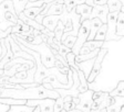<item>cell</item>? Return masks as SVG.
I'll use <instances>...</instances> for the list:
<instances>
[{"label": "cell", "instance_id": "25", "mask_svg": "<svg viewBox=\"0 0 124 112\" xmlns=\"http://www.w3.org/2000/svg\"><path fill=\"white\" fill-rule=\"evenodd\" d=\"M85 5H88V6H91V7H93L94 6V2H93V0H85Z\"/></svg>", "mask_w": 124, "mask_h": 112}, {"label": "cell", "instance_id": "12", "mask_svg": "<svg viewBox=\"0 0 124 112\" xmlns=\"http://www.w3.org/2000/svg\"><path fill=\"white\" fill-rule=\"evenodd\" d=\"M93 63H94V58L93 59H89V61H84V62H81V63H75L78 65V67L81 69V70L84 73L85 77L88 78L89 74L91 71V68L93 66Z\"/></svg>", "mask_w": 124, "mask_h": 112}, {"label": "cell", "instance_id": "5", "mask_svg": "<svg viewBox=\"0 0 124 112\" xmlns=\"http://www.w3.org/2000/svg\"><path fill=\"white\" fill-rule=\"evenodd\" d=\"M26 105L29 107H39L40 112H53L54 99H29L26 101Z\"/></svg>", "mask_w": 124, "mask_h": 112}, {"label": "cell", "instance_id": "6", "mask_svg": "<svg viewBox=\"0 0 124 112\" xmlns=\"http://www.w3.org/2000/svg\"><path fill=\"white\" fill-rule=\"evenodd\" d=\"M108 13V9L106 5H94L92 7L89 19L98 18L102 21V23H106V15Z\"/></svg>", "mask_w": 124, "mask_h": 112}, {"label": "cell", "instance_id": "2", "mask_svg": "<svg viewBox=\"0 0 124 112\" xmlns=\"http://www.w3.org/2000/svg\"><path fill=\"white\" fill-rule=\"evenodd\" d=\"M108 53V49H102L101 47L99 50V53L98 55L95 56V58H94V63H93V66L91 68V71L90 74H89L88 78H86V81L89 84L93 82L94 80L96 79V77L101 74V70H102V63H103V59Z\"/></svg>", "mask_w": 124, "mask_h": 112}, {"label": "cell", "instance_id": "8", "mask_svg": "<svg viewBox=\"0 0 124 112\" xmlns=\"http://www.w3.org/2000/svg\"><path fill=\"white\" fill-rule=\"evenodd\" d=\"M124 107V97H114V101L105 109V112H120Z\"/></svg>", "mask_w": 124, "mask_h": 112}, {"label": "cell", "instance_id": "17", "mask_svg": "<svg viewBox=\"0 0 124 112\" xmlns=\"http://www.w3.org/2000/svg\"><path fill=\"white\" fill-rule=\"evenodd\" d=\"M105 35H106V23H103V24L99 28V30L96 31L95 36H94V40L105 42Z\"/></svg>", "mask_w": 124, "mask_h": 112}, {"label": "cell", "instance_id": "26", "mask_svg": "<svg viewBox=\"0 0 124 112\" xmlns=\"http://www.w3.org/2000/svg\"><path fill=\"white\" fill-rule=\"evenodd\" d=\"M32 112H40V108L39 107H34V109H33V111Z\"/></svg>", "mask_w": 124, "mask_h": 112}, {"label": "cell", "instance_id": "1", "mask_svg": "<svg viewBox=\"0 0 124 112\" xmlns=\"http://www.w3.org/2000/svg\"><path fill=\"white\" fill-rule=\"evenodd\" d=\"M18 15L16 13L12 0H3L0 2V30H7L8 28L17 24Z\"/></svg>", "mask_w": 124, "mask_h": 112}, {"label": "cell", "instance_id": "11", "mask_svg": "<svg viewBox=\"0 0 124 112\" xmlns=\"http://www.w3.org/2000/svg\"><path fill=\"white\" fill-rule=\"evenodd\" d=\"M105 5L108 9V12L124 11V5L120 1V0H108Z\"/></svg>", "mask_w": 124, "mask_h": 112}, {"label": "cell", "instance_id": "7", "mask_svg": "<svg viewBox=\"0 0 124 112\" xmlns=\"http://www.w3.org/2000/svg\"><path fill=\"white\" fill-rule=\"evenodd\" d=\"M91 10H92V7H91V6L85 5V3L78 5L77 7L74 8L75 13L80 15V23L82 22V21L89 19V17H90V13H91Z\"/></svg>", "mask_w": 124, "mask_h": 112}, {"label": "cell", "instance_id": "22", "mask_svg": "<svg viewBox=\"0 0 124 112\" xmlns=\"http://www.w3.org/2000/svg\"><path fill=\"white\" fill-rule=\"evenodd\" d=\"M9 34H11V26L8 28L7 30H5V31L0 30V40H1V38H6Z\"/></svg>", "mask_w": 124, "mask_h": 112}, {"label": "cell", "instance_id": "28", "mask_svg": "<svg viewBox=\"0 0 124 112\" xmlns=\"http://www.w3.org/2000/svg\"><path fill=\"white\" fill-rule=\"evenodd\" d=\"M120 112H124V107H123V108H122V109H121V110H120Z\"/></svg>", "mask_w": 124, "mask_h": 112}, {"label": "cell", "instance_id": "27", "mask_svg": "<svg viewBox=\"0 0 124 112\" xmlns=\"http://www.w3.org/2000/svg\"><path fill=\"white\" fill-rule=\"evenodd\" d=\"M67 112H81V111L78 109H73V110H70V111H67Z\"/></svg>", "mask_w": 124, "mask_h": 112}, {"label": "cell", "instance_id": "4", "mask_svg": "<svg viewBox=\"0 0 124 112\" xmlns=\"http://www.w3.org/2000/svg\"><path fill=\"white\" fill-rule=\"evenodd\" d=\"M93 91H94V90L88 89L86 91L81 92V93L78 94L79 102H78L77 106H75V109L80 110L81 112H90L92 103H93V100H92Z\"/></svg>", "mask_w": 124, "mask_h": 112}, {"label": "cell", "instance_id": "9", "mask_svg": "<svg viewBox=\"0 0 124 112\" xmlns=\"http://www.w3.org/2000/svg\"><path fill=\"white\" fill-rule=\"evenodd\" d=\"M115 33L120 38H123L124 36V11H120L116 21Z\"/></svg>", "mask_w": 124, "mask_h": 112}, {"label": "cell", "instance_id": "31", "mask_svg": "<svg viewBox=\"0 0 124 112\" xmlns=\"http://www.w3.org/2000/svg\"><path fill=\"white\" fill-rule=\"evenodd\" d=\"M30 1H34V0H30Z\"/></svg>", "mask_w": 124, "mask_h": 112}, {"label": "cell", "instance_id": "13", "mask_svg": "<svg viewBox=\"0 0 124 112\" xmlns=\"http://www.w3.org/2000/svg\"><path fill=\"white\" fill-rule=\"evenodd\" d=\"M34 107H29L27 105H11L6 112H32Z\"/></svg>", "mask_w": 124, "mask_h": 112}, {"label": "cell", "instance_id": "30", "mask_svg": "<svg viewBox=\"0 0 124 112\" xmlns=\"http://www.w3.org/2000/svg\"><path fill=\"white\" fill-rule=\"evenodd\" d=\"M101 112H105V109H103V110H101Z\"/></svg>", "mask_w": 124, "mask_h": 112}, {"label": "cell", "instance_id": "16", "mask_svg": "<svg viewBox=\"0 0 124 112\" xmlns=\"http://www.w3.org/2000/svg\"><path fill=\"white\" fill-rule=\"evenodd\" d=\"M104 44V41H96V40H91V41H85L83 45L86 46L90 51H94L96 49H101Z\"/></svg>", "mask_w": 124, "mask_h": 112}, {"label": "cell", "instance_id": "24", "mask_svg": "<svg viewBox=\"0 0 124 112\" xmlns=\"http://www.w3.org/2000/svg\"><path fill=\"white\" fill-rule=\"evenodd\" d=\"M108 0H93L94 5H105Z\"/></svg>", "mask_w": 124, "mask_h": 112}, {"label": "cell", "instance_id": "18", "mask_svg": "<svg viewBox=\"0 0 124 112\" xmlns=\"http://www.w3.org/2000/svg\"><path fill=\"white\" fill-rule=\"evenodd\" d=\"M75 36L74 35H68L64 37V40L63 41H61V43L63 44L64 46H67V47H69V49H72L73 45H74L75 43Z\"/></svg>", "mask_w": 124, "mask_h": 112}, {"label": "cell", "instance_id": "20", "mask_svg": "<svg viewBox=\"0 0 124 112\" xmlns=\"http://www.w3.org/2000/svg\"><path fill=\"white\" fill-rule=\"evenodd\" d=\"M69 52H71V49H69V47L64 46L62 43L59 44V50H58V54H59L60 56H62L63 58H65V56H67V54L69 53Z\"/></svg>", "mask_w": 124, "mask_h": 112}, {"label": "cell", "instance_id": "23", "mask_svg": "<svg viewBox=\"0 0 124 112\" xmlns=\"http://www.w3.org/2000/svg\"><path fill=\"white\" fill-rule=\"evenodd\" d=\"M41 85L44 87V88H46V89H49V90H52V89H53V87H52L51 84H49V82H44V81H43Z\"/></svg>", "mask_w": 124, "mask_h": 112}, {"label": "cell", "instance_id": "29", "mask_svg": "<svg viewBox=\"0 0 124 112\" xmlns=\"http://www.w3.org/2000/svg\"><path fill=\"white\" fill-rule=\"evenodd\" d=\"M120 1H121V2H122V3H123V5H124V0H120Z\"/></svg>", "mask_w": 124, "mask_h": 112}, {"label": "cell", "instance_id": "3", "mask_svg": "<svg viewBox=\"0 0 124 112\" xmlns=\"http://www.w3.org/2000/svg\"><path fill=\"white\" fill-rule=\"evenodd\" d=\"M120 11L115 12H108L106 15V35H105V42L114 41L117 42L122 38H120L115 33L116 28V21H117V15Z\"/></svg>", "mask_w": 124, "mask_h": 112}, {"label": "cell", "instance_id": "10", "mask_svg": "<svg viewBox=\"0 0 124 112\" xmlns=\"http://www.w3.org/2000/svg\"><path fill=\"white\" fill-rule=\"evenodd\" d=\"M43 8H44V5L41 6V7H30V8H26V9L22 11V13L26 15L27 18L31 19V20H34L37 15H38L39 13L41 12L42 10H43Z\"/></svg>", "mask_w": 124, "mask_h": 112}, {"label": "cell", "instance_id": "14", "mask_svg": "<svg viewBox=\"0 0 124 112\" xmlns=\"http://www.w3.org/2000/svg\"><path fill=\"white\" fill-rule=\"evenodd\" d=\"M108 96L112 97V98H114V97H124V81L123 80L119 81L117 86H116L112 91L108 92Z\"/></svg>", "mask_w": 124, "mask_h": 112}, {"label": "cell", "instance_id": "21", "mask_svg": "<svg viewBox=\"0 0 124 112\" xmlns=\"http://www.w3.org/2000/svg\"><path fill=\"white\" fill-rule=\"evenodd\" d=\"M75 103L73 101H69V102H64L63 103V109L65 110V111H70V110H73L75 109Z\"/></svg>", "mask_w": 124, "mask_h": 112}, {"label": "cell", "instance_id": "19", "mask_svg": "<svg viewBox=\"0 0 124 112\" xmlns=\"http://www.w3.org/2000/svg\"><path fill=\"white\" fill-rule=\"evenodd\" d=\"M63 98L58 97L57 99H54V105H53V112H59L60 110L63 109Z\"/></svg>", "mask_w": 124, "mask_h": 112}, {"label": "cell", "instance_id": "15", "mask_svg": "<svg viewBox=\"0 0 124 112\" xmlns=\"http://www.w3.org/2000/svg\"><path fill=\"white\" fill-rule=\"evenodd\" d=\"M85 0H63V5L65 7V10L68 12L72 11L78 5H81V3H84Z\"/></svg>", "mask_w": 124, "mask_h": 112}]
</instances>
